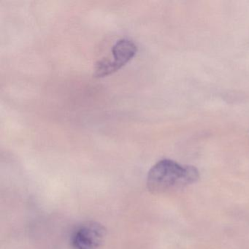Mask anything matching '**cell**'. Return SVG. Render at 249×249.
I'll return each mask as SVG.
<instances>
[{"label":"cell","instance_id":"obj_2","mask_svg":"<svg viewBox=\"0 0 249 249\" xmlns=\"http://www.w3.org/2000/svg\"><path fill=\"white\" fill-rule=\"evenodd\" d=\"M138 52V46L129 39L118 40L112 48V58H103L96 63L94 77L102 78L116 72L132 60Z\"/></svg>","mask_w":249,"mask_h":249},{"label":"cell","instance_id":"obj_1","mask_svg":"<svg viewBox=\"0 0 249 249\" xmlns=\"http://www.w3.org/2000/svg\"><path fill=\"white\" fill-rule=\"evenodd\" d=\"M199 173L193 166L181 165L170 160H162L148 172L147 187L153 194H162L186 187L197 181Z\"/></svg>","mask_w":249,"mask_h":249},{"label":"cell","instance_id":"obj_3","mask_svg":"<svg viewBox=\"0 0 249 249\" xmlns=\"http://www.w3.org/2000/svg\"><path fill=\"white\" fill-rule=\"evenodd\" d=\"M105 237V227L98 223L89 221L77 227L71 237V245L74 249H99Z\"/></svg>","mask_w":249,"mask_h":249}]
</instances>
